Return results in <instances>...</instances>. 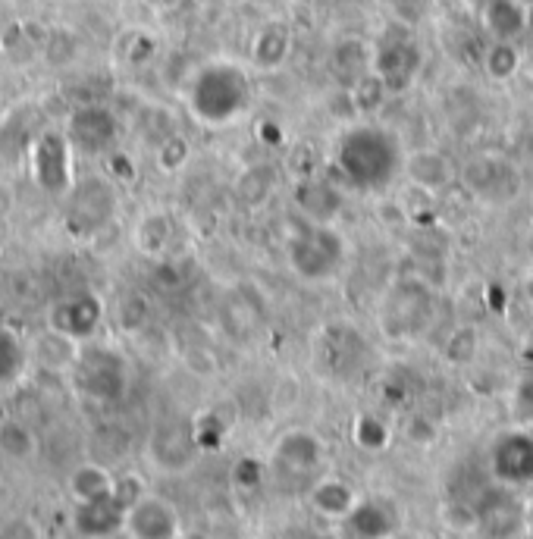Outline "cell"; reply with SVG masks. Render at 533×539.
Instances as JSON below:
<instances>
[{"mask_svg": "<svg viewBox=\"0 0 533 539\" xmlns=\"http://www.w3.org/2000/svg\"><path fill=\"white\" fill-rule=\"evenodd\" d=\"M251 98H254L251 76L239 63H229V60H214V63L198 66L189 79V88H185L189 113L207 129L236 126L248 113Z\"/></svg>", "mask_w": 533, "mask_h": 539, "instance_id": "obj_1", "label": "cell"}, {"mask_svg": "<svg viewBox=\"0 0 533 539\" xmlns=\"http://www.w3.org/2000/svg\"><path fill=\"white\" fill-rule=\"evenodd\" d=\"M336 163L355 189H380L402 170L405 151L399 148L392 132L361 123L345 132Z\"/></svg>", "mask_w": 533, "mask_h": 539, "instance_id": "obj_2", "label": "cell"}, {"mask_svg": "<svg viewBox=\"0 0 533 539\" xmlns=\"http://www.w3.org/2000/svg\"><path fill=\"white\" fill-rule=\"evenodd\" d=\"M32 182L44 195L66 198L76 185V151L63 129H41L29 142Z\"/></svg>", "mask_w": 533, "mask_h": 539, "instance_id": "obj_3", "label": "cell"}, {"mask_svg": "<svg viewBox=\"0 0 533 539\" xmlns=\"http://www.w3.org/2000/svg\"><path fill=\"white\" fill-rule=\"evenodd\" d=\"M289 248V264L292 270L308 279V283H317V279H327L336 273V267L342 264V239L336 236L333 226H323V223H311L301 217V229L298 236H292L286 242Z\"/></svg>", "mask_w": 533, "mask_h": 539, "instance_id": "obj_4", "label": "cell"}, {"mask_svg": "<svg viewBox=\"0 0 533 539\" xmlns=\"http://www.w3.org/2000/svg\"><path fill=\"white\" fill-rule=\"evenodd\" d=\"M63 201V223L76 239H91L117 214V192H113V182L107 176L76 182Z\"/></svg>", "mask_w": 533, "mask_h": 539, "instance_id": "obj_5", "label": "cell"}, {"mask_svg": "<svg viewBox=\"0 0 533 539\" xmlns=\"http://www.w3.org/2000/svg\"><path fill=\"white\" fill-rule=\"evenodd\" d=\"M73 383L82 395L95 402H117L126 389V364L107 345H79V355L69 367Z\"/></svg>", "mask_w": 533, "mask_h": 539, "instance_id": "obj_6", "label": "cell"}, {"mask_svg": "<svg viewBox=\"0 0 533 539\" xmlns=\"http://www.w3.org/2000/svg\"><path fill=\"white\" fill-rule=\"evenodd\" d=\"M461 185L486 204H508L524 189V176L502 154H477L461 167Z\"/></svg>", "mask_w": 533, "mask_h": 539, "instance_id": "obj_7", "label": "cell"}, {"mask_svg": "<svg viewBox=\"0 0 533 539\" xmlns=\"http://www.w3.org/2000/svg\"><path fill=\"white\" fill-rule=\"evenodd\" d=\"M63 132L76 154L85 157H107L120 145V120L104 104H79L69 110Z\"/></svg>", "mask_w": 533, "mask_h": 539, "instance_id": "obj_8", "label": "cell"}, {"mask_svg": "<svg viewBox=\"0 0 533 539\" xmlns=\"http://www.w3.org/2000/svg\"><path fill=\"white\" fill-rule=\"evenodd\" d=\"M424 69V48L408 32H389L374 48V73L389 85V91H405Z\"/></svg>", "mask_w": 533, "mask_h": 539, "instance_id": "obj_9", "label": "cell"}, {"mask_svg": "<svg viewBox=\"0 0 533 539\" xmlns=\"http://www.w3.org/2000/svg\"><path fill=\"white\" fill-rule=\"evenodd\" d=\"M104 323V301L95 292H76L57 298L48 308V330L73 339V342H88L101 330Z\"/></svg>", "mask_w": 533, "mask_h": 539, "instance_id": "obj_10", "label": "cell"}, {"mask_svg": "<svg viewBox=\"0 0 533 539\" xmlns=\"http://www.w3.org/2000/svg\"><path fill=\"white\" fill-rule=\"evenodd\" d=\"M129 539H179L182 521L173 502L145 492L132 508H126V530Z\"/></svg>", "mask_w": 533, "mask_h": 539, "instance_id": "obj_11", "label": "cell"}, {"mask_svg": "<svg viewBox=\"0 0 533 539\" xmlns=\"http://www.w3.org/2000/svg\"><path fill=\"white\" fill-rule=\"evenodd\" d=\"M402 173L414 189L424 195H443L455 179H461V170L455 167V160L439 148L405 151Z\"/></svg>", "mask_w": 533, "mask_h": 539, "instance_id": "obj_12", "label": "cell"}, {"mask_svg": "<svg viewBox=\"0 0 533 539\" xmlns=\"http://www.w3.org/2000/svg\"><path fill=\"white\" fill-rule=\"evenodd\" d=\"M69 527L79 539H113L126 530V508L113 496L101 502H82L73 505Z\"/></svg>", "mask_w": 533, "mask_h": 539, "instance_id": "obj_13", "label": "cell"}, {"mask_svg": "<svg viewBox=\"0 0 533 539\" xmlns=\"http://www.w3.org/2000/svg\"><path fill=\"white\" fill-rule=\"evenodd\" d=\"M483 32L493 41H521L533 29V7L527 0H486L480 10Z\"/></svg>", "mask_w": 533, "mask_h": 539, "instance_id": "obj_14", "label": "cell"}, {"mask_svg": "<svg viewBox=\"0 0 533 539\" xmlns=\"http://www.w3.org/2000/svg\"><path fill=\"white\" fill-rule=\"evenodd\" d=\"M295 35L289 29V22L283 19H267L264 26L251 35L248 44V63L258 69V73H276L292 54Z\"/></svg>", "mask_w": 533, "mask_h": 539, "instance_id": "obj_15", "label": "cell"}, {"mask_svg": "<svg viewBox=\"0 0 533 539\" xmlns=\"http://www.w3.org/2000/svg\"><path fill=\"white\" fill-rule=\"evenodd\" d=\"M330 69L342 88H352L361 76L374 69V48L364 38H342L330 51Z\"/></svg>", "mask_w": 533, "mask_h": 539, "instance_id": "obj_16", "label": "cell"}, {"mask_svg": "<svg viewBox=\"0 0 533 539\" xmlns=\"http://www.w3.org/2000/svg\"><path fill=\"white\" fill-rule=\"evenodd\" d=\"M113 486H117V477L98 461H82L66 477V492H69V499H73V505L110 499Z\"/></svg>", "mask_w": 533, "mask_h": 539, "instance_id": "obj_17", "label": "cell"}, {"mask_svg": "<svg viewBox=\"0 0 533 539\" xmlns=\"http://www.w3.org/2000/svg\"><path fill=\"white\" fill-rule=\"evenodd\" d=\"M298 214L311 220V223H323V226H333L339 207H342V198L330 189L327 182L320 179H305L298 185Z\"/></svg>", "mask_w": 533, "mask_h": 539, "instance_id": "obj_18", "label": "cell"}, {"mask_svg": "<svg viewBox=\"0 0 533 539\" xmlns=\"http://www.w3.org/2000/svg\"><path fill=\"white\" fill-rule=\"evenodd\" d=\"M276 189H280V170L270 167V163H254V167L242 170L236 182V198L248 210H261L273 201Z\"/></svg>", "mask_w": 533, "mask_h": 539, "instance_id": "obj_19", "label": "cell"}, {"mask_svg": "<svg viewBox=\"0 0 533 539\" xmlns=\"http://www.w3.org/2000/svg\"><path fill=\"white\" fill-rule=\"evenodd\" d=\"M496 471L508 483H527L533 480V442L524 436L505 439L496 449Z\"/></svg>", "mask_w": 533, "mask_h": 539, "instance_id": "obj_20", "label": "cell"}, {"mask_svg": "<svg viewBox=\"0 0 533 539\" xmlns=\"http://www.w3.org/2000/svg\"><path fill=\"white\" fill-rule=\"evenodd\" d=\"M132 242L145 257H164L170 251V242H173L170 214H164V210H151V214H145L135 223Z\"/></svg>", "mask_w": 533, "mask_h": 539, "instance_id": "obj_21", "label": "cell"}, {"mask_svg": "<svg viewBox=\"0 0 533 539\" xmlns=\"http://www.w3.org/2000/svg\"><path fill=\"white\" fill-rule=\"evenodd\" d=\"M273 458L289 467V471H311V467L320 464V442L314 439V433L292 430L276 442Z\"/></svg>", "mask_w": 533, "mask_h": 539, "instance_id": "obj_22", "label": "cell"}, {"mask_svg": "<svg viewBox=\"0 0 533 539\" xmlns=\"http://www.w3.org/2000/svg\"><path fill=\"white\" fill-rule=\"evenodd\" d=\"M44 38H48V32H35L26 22H13V26H7L4 35H0V51H4L10 63L22 66V63L44 57Z\"/></svg>", "mask_w": 533, "mask_h": 539, "instance_id": "obj_23", "label": "cell"}, {"mask_svg": "<svg viewBox=\"0 0 533 539\" xmlns=\"http://www.w3.org/2000/svg\"><path fill=\"white\" fill-rule=\"evenodd\" d=\"M480 63H483V76L490 82H512L521 73L527 57L521 54L515 41H490Z\"/></svg>", "mask_w": 533, "mask_h": 539, "instance_id": "obj_24", "label": "cell"}, {"mask_svg": "<svg viewBox=\"0 0 533 539\" xmlns=\"http://www.w3.org/2000/svg\"><path fill=\"white\" fill-rule=\"evenodd\" d=\"M29 370V348L16 330L0 323V389L16 386Z\"/></svg>", "mask_w": 533, "mask_h": 539, "instance_id": "obj_25", "label": "cell"}, {"mask_svg": "<svg viewBox=\"0 0 533 539\" xmlns=\"http://www.w3.org/2000/svg\"><path fill=\"white\" fill-rule=\"evenodd\" d=\"M311 502L320 514H327V518H349V514L358 508L355 489L345 480H336V477L317 483L311 492Z\"/></svg>", "mask_w": 533, "mask_h": 539, "instance_id": "obj_26", "label": "cell"}, {"mask_svg": "<svg viewBox=\"0 0 533 539\" xmlns=\"http://www.w3.org/2000/svg\"><path fill=\"white\" fill-rule=\"evenodd\" d=\"M0 455L10 461H32L38 455V436L26 420H0Z\"/></svg>", "mask_w": 533, "mask_h": 539, "instance_id": "obj_27", "label": "cell"}, {"mask_svg": "<svg viewBox=\"0 0 533 539\" xmlns=\"http://www.w3.org/2000/svg\"><path fill=\"white\" fill-rule=\"evenodd\" d=\"M195 433H185V430H167L160 433L154 442H151V455L157 458L160 467H167V471H179V467L189 464L192 458V449H195Z\"/></svg>", "mask_w": 533, "mask_h": 539, "instance_id": "obj_28", "label": "cell"}, {"mask_svg": "<svg viewBox=\"0 0 533 539\" xmlns=\"http://www.w3.org/2000/svg\"><path fill=\"white\" fill-rule=\"evenodd\" d=\"M113 54H117V60L129 69L148 66L157 57V35L148 29H138V26L126 29V32H120L117 44H113Z\"/></svg>", "mask_w": 533, "mask_h": 539, "instance_id": "obj_29", "label": "cell"}, {"mask_svg": "<svg viewBox=\"0 0 533 539\" xmlns=\"http://www.w3.org/2000/svg\"><path fill=\"white\" fill-rule=\"evenodd\" d=\"M349 95H352V104H355V113L361 116H370V113H377L383 107V101L392 95L389 85L370 69L367 76H361L352 88H349Z\"/></svg>", "mask_w": 533, "mask_h": 539, "instance_id": "obj_30", "label": "cell"}, {"mask_svg": "<svg viewBox=\"0 0 533 539\" xmlns=\"http://www.w3.org/2000/svg\"><path fill=\"white\" fill-rule=\"evenodd\" d=\"M189 157H192V145H189V138L179 135V132H170L167 138H160V145L154 151L157 170L167 173V176L179 173L185 163H189Z\"/></svg>", "mask_w": 533, "mask_h": 539, "instance_id": "obj_31", "label": "cell"}, {"mask_svg": "<svg viewBox=\"0 0 533 539\" xmlns=\"http://www.w3.org/2000/svg\"><path fill=\"white\" fill-rule=\"evenodd\" d=\"M352 436H355V442L361 445V449H367V452H377V449H383L386 439H389V436H386V427L380 424L377 417H370V414L358 417V424H355Z\"/></svg>", "mask_w": 533, "mask_h": 539, "instance_id": "obj_32", "label": "cell"}, {"mask_svg": "<svg viewBox=\"0 0 533 539\" xmlns=\"http://www.w3.org/2000/svg\"><path fill=\"white\" fill-rule=\"evenodd\" d=\"M145 480L138 477V474H123V477H117V486H113V499H117L123 508H132L138 499L145 496Z\"/></svg>", "mask_w": 533, "mask_h": 539, "instance_id": "obj_33", "label": "cell"}, {"mask_svg": "<svg viewBox=\"0 0 533 539\" xmlns=\"http://www.w3.org/2000/svg\"><path fill=\"white\" fill-rule=\"evenodd\" d=\"M104 170H107V179L110 182H132L135 179V163L126 151H110L104 157Z\"/></svg>", "mask_w": 533, "mask_h": 539, "instance_id": "obj_34", "label": "cell"}, {"mask_svg": "<svg viewBox=\"0 0 533 539\" xmlns=\"http://www.w3.org/2000/svg\"><path fill=\"white\" fill-rule=\"evenodd\" d=\"M389 7L396 10V16H399L402 22H417V19L427 13L430 0H392Z\"/></svg>", "mask_w": 533, "mask_h": 539, "instance_id": "obj_35", "label": "cell"}, {"mask_svg": "<svg viewBox=\"0 0 533 539\" xmlns=\"http://www.w3.org/2000/svg\"><path fill=\"white\" fill-rule=\"evenodd\" d=\"M0 539H41V536L29 521H10L0 527Z\"/></svg>", "mask_w": 533, "mask_h": 539, "instance_id": "obj_36", "label": "cell"}, {"mask_svg": "<svg viewBox=\"0 0 533 539\" xmlns=\"http://www.w3.org/2000/svg\"><path fill=\"white\" fill-rule=\"evenodd\" d=\"M145 4H148L151 10H170V7L179 4V0H145Z\"/></svg>", "mask_w": 533, "mask_h": 539, "instance_id": "obj_37", "label": "cell"}, {"mask_svg": "<svg viewBox=\"0 0 533 539\" xmlns=\"http://www.w3.org/2000/svg\"><path fill=\"white\" fill-rule=\"evenodd\" d=\"M179 539H211L207 533H198V530H192V533H179Z\"/></svg>", "mask_w": 533, "mask_h": 539, "instance_id": "obj_38", "label": "cell"}, {"mask_svg": "<svg viewBox=\"0 0 533 539\" xmlns=\"http://www.w3.org/2000/svg\"><path fill=\"white\" fill-rule=\"evenodd\" d=\"M527 66H530V73H533V41H530V51H527Z\"/></svg>", "mask_w": 533, "mask_h": 539, "instance_id": "obj_39", "label": "cell"}, {"mask_svg": "<svg viewBox=\"0 0 533 539\" xmlns=\"http://www.w3.org/2000/svg\"><path fill=\"white\" fill-rule=\"evenodd\" d=\"M10 417V411H7V405L4 402H0V420H7Z\"/></svg>", "mask_w": 533, "mask_h": 539, "instance_id": "obj_40", "label": "cell"}, {"mask_svg": "<svg viewBox=\"0 0 533 539\" xmlns=\"http://www.w3.org/2000/svg\"><path fill=\"white\" fill-rule=\"evenodd\" d=\"M386 4H392V0H386Z\"/></svg>", "mask_w": 533, "mask_h": 539, "instance_id": "obj_41", "label": "cell"}]
</instances>
